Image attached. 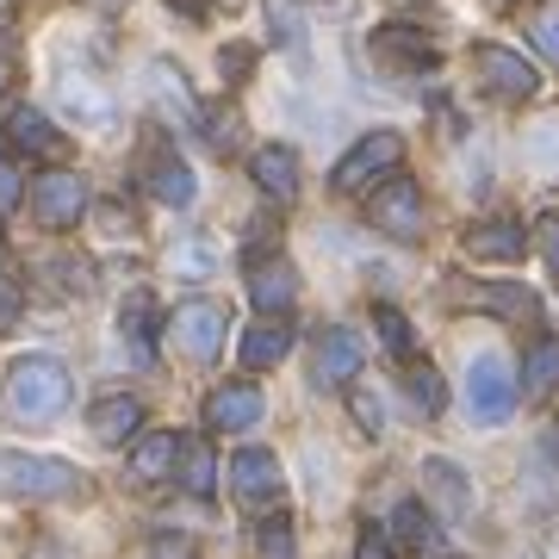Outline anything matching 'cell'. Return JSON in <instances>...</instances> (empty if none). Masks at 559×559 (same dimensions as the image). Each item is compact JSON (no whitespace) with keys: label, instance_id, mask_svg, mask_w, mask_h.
I'll return each mask as SVG.
<instances>
[{"label":"cell","instance_id":"obj_1","mask_svg":"<svg viewBox=\"0 0 559 559\" xmlns=\"http://www.w3.org/2000/svg\"><path fill=\"white\" fill-rule=\"evenodd\" d=\"M69 411V367L57 355H25L13 360V373H7V417L20 423H57Z\"/></svg>","mask_w":559,"mask_h":559},{"label":"cell","instance_id":"obj_2","mask_svg":"<svg viewBox=\"0 0 559 559\" xmlns=\"http://www.w3.org/2000/svg\"><path fill=\"white\" fill-rule=\"evenodd\" d=\"M75 491H81V473L69 460L0 448V498H75Z\"/></svg>","mask_w":559,"mask_h":559},{"label":"cell","instance_id":"obj_3","mask_svg":"<svg viewBox=\"0 0 559 559\" xmlns=\"http://www.w3.org/2000/svg\"><path fill=\"white\" fill-rule=\"evenodd\" d=\"M516 411V373L503 355H473L466 360V417L479 429H498Z\"/></svg>","mask_w":559,"mask_h":559},{"label":"cell","instance_id":"obj_4","mask_svg":"<svg viewBox=\"0 0 559 559\" xmlns=\"http://www.w3.org/2000/svg\"><path fill=\"white\" fill-rule=\"evenodd\" d=\"M399 162H404V138H399V131H367V138H360L355 150L336 162L330 187H336V193H360V187L385 180L392 168H399Z\"/></svg>","mask_w":559,"mask_h":559},{"label":"cell","instance_id":"obj_5","mask_svg":"<svg viewBox=\"0 0 559 559\" xmlns=\"http://www.w3.org/2000/svg\"><path fill=\"white\" fill-rule=\"evenodd\" d=\"M367 224L385 230V237H399V242H417L423 237V193H417V180L392 175L385 187H373V193H367Z\"/></svg>","mask_w":559,"mask_h":559},{"label":"cell","instance_id":"obj_6","mask_svg":"<svg viewBox=\"0 0 559 559\" xmlns=\"http://www.w3.org/2000/svg\"><path fill=\"white\" fill-rule=\"evenodd\" d=\"M32 212H38V224H50V230L81 224L87 218V180L69 175V168H44V175L32 180Z\"/></svg>","mask_w":559,"mask_h":559},{"label":"cell","instance_id":"obj_7","mask_svg":"<svg viewBox=\"0 0 559 559\" xmlns=\"http://www.w3.org/2000/svg\"><path fill=\"white\" fill-rule=\"evenodd\" d=\"M473 69H479V81L498 94V100H535L540 94V69L535 62H522V50L479 44V50H473Z\"/></svg>","mask_w":559,"mask_h":559},{"label":"cell","instance_id":"obj_8","mask_svg":"<svg viewBox=\"0 0 559 559\" xmlns=\"http://www.w3.org/2000/svg\"><path fill=\"white\" fill-rule=\"evenodd\" d=\"M230 485H237V498L249 503V510H280V498H286V473H280V460L267 454V448H242L237 460H230Z\"/></svg>","mask_w":559,"mask_h":559},{"label":"cell","instance_id":"obj_9","mask_svg":"<svg viewBox=\"0 0 559 559\" xmlns=\"http://www.w3.org/2000/svg\"><path fill=\"white\" fill-rule=\"evenodd\" d=\"M168 330H175V342H180L187 360H218L224 355V305H212V299L180 305Z\"/></svg>","mask_w":559,"mask_h":559},{"label":"cell","instance_id":"obj_10","mask_svg":"<svg viewBox=\"0 0 559 559\" xmlns=\"http://www.w3.org/2000/svg\"><path fill=\"white\" fill-rule=\"evenodd\" d=\"M261 411H267V399H261V385H255V380H230V385H218V392L205 399V423H212V429H224V436H242V429H255Z\"/></svg>","mask_w":559,"mask_h":559},{"label":"cell","instance_id":"obj_11","mask_svg":"<svg viewBox=\"0 0 559 559\" xmlns=\"http://www.w3.org/2000/svg\"><path fill=\"white\" fill-rule=\"evenodd\" d=\"M249 299H255V311H267V318L293 311V299H299V274H293V261H280V255L249 261Z\"/></svg>","mask_w":559,"mask_h":559},{"label":"cell","instance_id":"obj_12","mask_svg":"<svg viewBox=\"0 0 559 559\" xmlns=\"http://www.w3.org/2000/svg\"><path fill=\"white\" fill-rule=\"evenodd\" d=\"M360 360H367V348H360L355 330H323L318 336V360H311V380L318 385H348L360 373Z\"/></svg>","mask_w":559,"mask_h":559},{"label":"cell","instance_id":"obj_13","mask_svg":"<svg viewBox=\"0 0 559 559\" xmlns=\"http://www.w3.org/2000/svg\"><path fill=\"white\" fill-rule=\"evenodd\" d=\"M249 175H255V187H261L274 205H293V200H299V156H293L286 143H261L255 162H249Z\"/></svg>","mask_w":559,"mask_h":559},{"label":"cell","instance_id":"obj_14","mask_svg":"<svg viewBox=\"0 0 559 559\" xmlns=\"http://www.w3.org/2000/svg\"><path fill=\"white\" fill-rule=\"evenodd\" d=\"M423 503L441 516H466L473 510V485L460 479L454 460H423Z\"/></svg>","mask_w":559,"mask_h":559},{"label":"cell","instance_id":"obj_15","mask_svg":"<svg viewBox=\"0 0 559 559\" xmlns=\"http://www.w3.org/2000/svg\"><path fill=\"white\" fill-rule=\"evenodd\" d=\"M87 429H94L100 441H112V448L131 441L143 429V399H131V392H106V399L87 411Z\"/></svg>","mask_w":559,"mask_h":559},{"label":"cell","instance_id":"obj_16","mask_svg":"<svg viewBox=\"0 0 559 559\" xmlns=\"http://www.w3.org/2000/svg\"><path fill=\"white\" fill-rule=\"evenodd\" d=\"M156 323H162L156 293H131V299H124V311H119V336L131 342L138 367H150V360H156Z\"/></svg>","mask_w":559,"mask_h":559},{"label":"cell","instance_id":"obj_17","mask_svg":"<svg viewBox=\"0 0 559 559\" xmlns=\"http://www.w3.org/2000/svg\"><path fill=\"white\" fill-rule=\"evenodd\" d=\"M286 355H293V323H286V318H261L255 330L242 336V367H255V373L280 367Z\"/></svg>","mask_w":559,"mask_h":559},{"label":"cell","instance_id":"obj_18","mask_svg":"<svg viewBox=\"0 0 559 559\" xmlns=\"http://www.w3.org/2000/svg\"><path fill=\"white\" fill-rule=\"evenodd\" d=\"M522 224L516 218H491V224H473L466 230V255L473 261H516L522 255Z\"/></svg>","mask_w":559,"mask_h":559},{"label":"cell","instance_id":"obj_19","mask_svg":"<svg viewBox=\"0 0 559 559\" xmlns=\"http://www.w3.org/2000/svg\"><path fill=\"white\" fill-rule=\"evenodd\" d=\"M392 535H399V547H411V554H429V547H441V522L429 516L423 498H404L399 510H392Z\"/></svg>","mask_w":559,"mask_h":559},{"label":"cell","instance_id":"obj_20","mask_svg":"<svg viewBox=\"0 0 559 559\" xmlns=\"http://www.w3.org/2000/svg\"><path fill=\"white\" fill-rule=\"evenodd\" d=\"M62 106H69L87 131H106V124H112V100H106L87 75H62Z\"/></svg>","mask_w":559,"mask_h":559},{"label":"cell","instance_id":"obj_21","mask_svg":"<svg viewBox=\"0 0 559 559\" xmlns=\"http://www.w3.org/2000/svg\"><path fill=\"white\" fill-rule=\"evenodd\" d=\"M522 385H528V399H554L559 392V336H540L522 355Z\"/></svg>","mask_w":559,"mask_h":559},{"label":"cell","instance_id":"obj_22","mask_svg":"<svg viewBox=\"0 0 559 559\" xmlns=\"http://www.w3.org/2000/svg\"><path fill=\"white\" fill-rule=\"evenodd\" d=\"M373 50H380V57H399V69H436V44H423L417 32H404V25H380V32H373Z\"/></svg>","mask_w":559,"mask_h":559},{"label":"cell","instance_id":"obj_23","mask_svg":"<svg viewBox=\"0 0 559 559\" xmlns=\"http://www.w3.org/2000/svg\"><path fill=\"white\" fill-rule=\"evenodd\" d=\"M150 193H156L162 205H193L200 180H193V168H187L180 156H156V168H150Z\"/></svg>","mask_w":559,"mask_h":559},{"label":"cell","instance_id":"obj_24","mask_svg":"<svg viewBox=\"0 0 559 559\" xmlns=\"http://www.w3.org/2000/svg\"><path fill=\"white\" fill-rule=\"evenodd\" d=\"M175 460H180V436L156 429V436H143L138 448H131V473H138V479H168Z\"/></svg>","mask_w":559,"mask_h":559},{"label":"cell","instance_id":"obj_25","mask_svg":"<svg viewBox=\"0 0 559 559\" xmlns=\"http://www.w3.org/2000/svg\"><path fill=\"white\" fill-rule=\"evenodd\" d=\"M7 131H13V143H20V150H32V156H62V131L44 119V112H32V106H20Z\"/></svg>","mask_w":559,"mask_h":559},{"label":"cell","instance_id":"obj_26","mask_svg":"<svg viewBox=\"0 0 559 559\" xmlns=\"http://www.w3.org/2000/svg\"><path fill=\"white\" fill-rule=\"evenodd\" d=\"M168 267H175L180 280H205V274H218V242H212V237H187V242H175Z\"/></svg>","mask_w":559,"mask_h":559},{"label":"cell","instance_id":"obj_27","mask_svg":"<svg viewBox=\"0 0 559 559\" xmlns=\"http://www.w3.org/2000/svg\"><path fill=\"white\" fill-rule=\"evenodd\" d=\"M180 479L193 498H212V485H218V466H212V448L205 441H180Z\"/></svg>","mask_w":559,"mask_h":559},{"label":"cell","instance_id":"obj_28","mask_svg":"<svg viewBox=\"0 0 559 559\" xmlns=\"http://www.w3.org/2000/svg\"><path fill=\"white\" fill-rule=\"evenodd\" d=\"M466 299L491 305L498 318H528V311H535V293H528V286H466Z\"/></svg>","mask_w":559,"mask_h":559},{"label":"cell","instance_id":"obj_29","mask_svg":"<svg viewBox=\"0 0 559 559\" xmlns=\"http://www.w3.org/2000/svg\"><path fill=\"white\" fill-rule=\"evenodd\" d=\"M150 87H156L162 106H175L187 124H200V106H193V94L180 87V69H168V62H150Z\"/></svg>","mask_w":559,"mask_h":559},{"label":"cell","instance_id":"obj_30","mask_svg":"<svg viewBox=\"0 0 559 559\" xmlns=\"http://www.w3.org/2000/svg\"><path fill=\"white\" fill-rule=\"evenodd\" d=\"M411 399H417V411L423 417H441V404H448V385H441V373L436 367H429V360H423V367H411Z\"/></svg>","mask_w":559,"mask_h":559},{"label":"cell","instance_id":"obj_31","mask_svg":"<svg viewBox=\"0 0 559 559\" xmlns=\"http://www.w3.org/2000/svg\"><path fill=\"white\" fill-rule=\"evenodd\" d=\"M373 323H380V342L392 348L399 360L417 355V342H411V323H404V311H392V305H373Z\"/></svg>","mask_w":559,"mask_h":559},{"label":"cell","instance_id":"obj_32","mask_svg":"<svg viewBox=\"0 0 559 559\" xmlns=\"http://www.w3.org/2000/svg\"><path fill=\"white\" fill-rule=\"evenodd\" d=\"M528 162H535L540 175H559V119H547V124L528 131Z\"/></svg>","mask_w":559,"mask_h":559},{"label":"cell","instance_id":"obj_33","mask_svg":"<svg viewBox=\"0 0 559 559\" xmlns=\"http://www.w3.org/2000/svg\"><path fill=\"white\" fill-rule=\"evenodd\" d=\"M255 554L261 559H293V522L286 516H267L255 528Z\"/></svg>","mask_w":559,"mask_h":559},{"label":"cell","instance_id":"obj_34","mask_svg":"<svg viewBox=\"0 0 559 559\" xmlns=\"http://www.w3.org/2000/svg\"><path fill=\"white\" fill-rule=\"evenodd\" d=\"M535 44L559 62V0H540L535 7Z\"/></svg>","mask_w":559,"mask_h":559},{"label":"cell","instance_id":"obj_35","mask_svg":"<svg viewBox=\"0 0 559 559\" xmlns=\"http://www.w3.org/2000/svg\"><path fill=\"white\" fill-rule=\"evenodd\" d=\"M348 411H355V423L367 429V436H380V429H385V411H380V399H373V392H355V399H348Z\"/></svg>","mask_w":559,"mask_h":559},{"label":"cell","instance_id":"obj_36","mask_svg":"<svg viewBox=\"0 0 559 559\" xmlns=\"http://www.w3.org/2000/svg\"><path fill=\"white\" fill-rule=\"evenodd\" d=\"M535 242H540V261L559 274V212H547V218L535 224Z\"/></svg>","mask_w":559,"mask_h":559},{"label":"cell","instance_id":"obj_37","mask_svg":"<svg viewBox=\"0 0 559 559\" xmlns=\"http://www.w3.org/2000/svg\"><path fill=\"white\" fill-rule=\"evenodd\" d=\"M249 62H255V50H249V44H230V50H218V75L224 81H242V75H249Z\"/></svg>","mask_w":559,"mask_h":559},{"label":"cell","instance_id":"obj_38","mask_svg":"<svg viewBox=\"0 0 559 559\" xmlns=\"http://www.w3.org/2000/svg\"><path fill=\"white\" fill-rule=\"evenodd\" d=\"M25 200V180H20V168L0 156V212H13V205Z\"/></svg>","mask_w":559,"mask_h":559},{"label":"cell","instance_id":"obj_39","mask_svg":"<svg viewBox=\"0 0 559 559\" xmlns=\"http://www.w3.org/2000/svg\"><path fill=\"white\" fill-rule=\"evenodd\" d=\"M20 311H25V293L13 286V280H0V330H13V323H20Z\"/></svg>","mask_w":559,"mask_h":559},{"label":"cell","instance_id":"obj_40","mask_svg":"<svg viewBox=\"0 0 559 559\" xmlns=\"http://www.w3.org/2000/svg\"><path fill=\"white\" fill-rule=\"evenodd\" d=\"M355 559H392V540H385V535H373V528H367V535L355 540Z\"/></svg>","mask_w":559,"mask_h":559},{"label":"cell","instance_id":"obj_41","mask_svg":"<svg viewBox=\"0 0 559 559\" xmlns=\"http://www.w3.org/2000/svg\"><path fill=\"white\" fill-rule=\"evenodd\" d=\"M193 547L187 540H150V559H187Z\"/></svg>","mask_w":559,"mask_h":559},{"label":"cell","instance_id":"obj_42","mask_svg":"<svg viewBox=\"0 0 559 559\" xmlns=\"http://www.w3.org/2000/svg\"><path fill=\"white\" fill-rule=\"evenodd\" d=\"M94 7H124V0H94Z\"/></svg>","mask_w":559,"mask_h":559},{"label":"cell","instance_id":"obj_43","mask_svg":"<svg viewBox=\"0 0 559 559\" xmlns=\"http://www.w3.org/2000/svg\"><path fill=\"white\" fill-rule=\"evenodd\" d=\"M0 87H7V69H0Z\"/></svg>","mask_w":559,"mask_h":559}]
</instances>
